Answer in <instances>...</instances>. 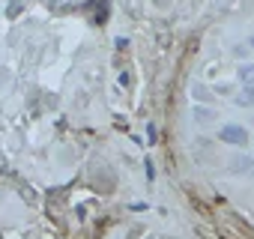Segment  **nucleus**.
<instances>
[{
	"instance_id": "nucleus-1",
	"label": "nucleus",
	"mask_w": 254,
	"mask_h": 239,
	"mask_svg": "<svg viewBox=\"0 0 254 239\" xmlns=\"http://www.w3.org/2000/svg\"><path fill=\"white\" fill-rule=\"evenodd\" d=\"M215 138H218L221 144H227V147H245V144L251 141L248 129H245V126H239V123H224V126L215 132Z\"/></svg>"
},
{
	"instance_id": "nucleus-2",
	"label": "nucleus",
	"mask_w": 254,
	"mask_h": 239,
	"mask_svg": "<svg viewBox=\"0 0 254 239\" xmlns=\"http://www.w3.org/2000/svg\"><path fill=\"white\" fill-rule=\"evenodd\" d=\"M251 168H254V159L245 156V153H239V156L230 159V171H233V174H248Z\"/></svg>"
},
{
	"instance_id": "nucleus-3",
	"label": "nucleus",
	"mask_w": 254,
	"mask_h": 239,
	"mask_svg": "<svg viewBox=\"0 0 254 239\" xmlns=\"http://www.w3.org/2000/svg\"><path fill=\"white\" fill-rule=\"evenodd\" d=\"M191 114H194V120H197L200 126H206V123H215V117H218L212 108H203V105H194V108H191Z\"/></svg>"
},
{
	"instance_id": "nucleus-4",
	"label": "nucleus",
	"mask_w": 254,
	"mask_h": 239,
	"mask_svg": "<svg viewBox=\"0 0 254 239\" xmlns=\"http://www.w3.org/2000/svg\"><path fill=\"white\" fill-rule=\"evenodd\" d=\"M236 78H239L242 87H254V63H239Z\"/></svg>"
},
{
	"instance_id": "nucleus-5",
	"label": "nucleus",
	"mask_w": 254,
	"mask_h": 239,
	"mask_svg": "<svg viewBox=\"0 0 254 239\" xmlns=\"http://www.w3.org/2000/svg\"><path fill=\"white\" fill-rule=\"evenodd\" d=\"M233 102L239 108H254V87H239V93L233 96Z\"/></svg>"
},
{
	"instance_id": "nucleus-6",
	"label": "nucleus",
	"mask_w": 254,
	"mask_h": 239,
	"mask_svg": "<svg viewBox=\"0 0 254 239\" xmlns=\"http://www.w3.org/2000/svg\"><path fill=\"white\" fill-rule=\"evenodd\" d=\"M191 96H194L197 102H212V99H215V96H212L203 84H191Z\"/></svg>"
},
{
	"instance_id": "nucleus-7",
	"label": "nucleus",
	"mask_w": 254,
	"mask_h": 239,
	"mask_svg": "<svg viewBox=\"0 0 254 239\" xmlns=\"http://www.w3.org/2000/svg\"><path fill=\"white\" fill-rule=\"evenodd\" d=\"M120 87H132V72H129V69L120 72Z\"/></svg>"
},
{
	"instance_id": "nucleus-8",
	"label": "nucleus",
	"mask_w": 254,
	"mask_h": 239,
	"mask_svg": "<svg viewBox=\"0 0 254 239\" xmlns=\"http://www.w3.org/2000/svg\"><path fill=\"white\" fill-rule=\"evenodd\" d=\"M233 51H236V57H248V45H236Z\"/></svg>"
},
{
	"instance_id": "nucleus-9",
	"label": "nucleus",
	"mask_w": 254,
	"mask_h": 239,
	"mask_svg": "<svg viewBox=\"0 0 254 239\" xmlns=\"http://www.w3.org/2000/svg\"><path fill=\"white\" fill-rule=\"evenodd\" d=\"M248 48H251V51H254V33H251V36H248Z\"/></svg>"
},
{
	"instance_id": "nucleus-10",
	"label": "nucleus",
	"mask_w": 254,
	"mask_h": 239,
	"mask_svg": "<svg viewBox=\"0 0 254 239\" xmlns=\"http://www.w3.org/2000/svg\"><path fill=\"white\" fill-rule=\"evenodd\" d=\"M162 239H180V236H162Z\"/></svg>"
}]
</instances>
